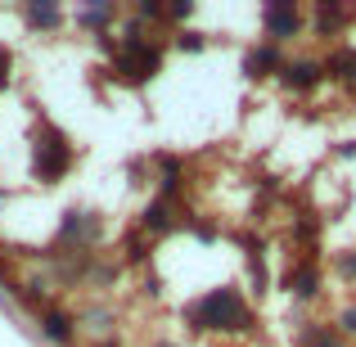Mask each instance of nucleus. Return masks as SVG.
I'll return each mask as SVG.
<instances>
[{
  "label": "nucleus",
  "mask_w": 356,
  "mask_h": 347,
  "mask_svg": "<svg viewBox=\"0 0 356 347\" xmlns=\"http://www.w3.org/2000/svg\"><path fill=\"white\" fill-rule=\"evenodd\" d=\"M185 321L194 330H208V334H243L252 325V312L243 307L239 289H212V293H203L185 312Z\"/></svg>",
  "instance_id": "1"
},
{
  "label": "nucleus",
  "mask_w": 356,
  "mask_h": 347,
  "mask_svg": "<svg viewBox=\"0 0 356 347\" xmlns=\"http://www.w3.org/2000/svg\"><path fill=\"white\" fill-rule=\"evenodd\" d=\"M158 68H163V50L149 45L145 36H140V27H127L122 50H113V72L127 81V86H145Z\"/></svg>",
  "instance_id": "2"
},
{
  "label": "nucleus",
  "mask_w": 356,
  "mask_h": 347,
  "mask_svg": "<svg viewBox=\"0 0 356 347\" xmlns=\"http://www.w3.org/2000/svg\"><path fill=\"white\" fill-rule=\"evenodd\" d=\"M72 167V145L68 136H63L59 127H45V136L36 140V158H32V172L41 176V181H59V176H68Z\"/></svg>",
  "instance_id": "3"
},
{
  "label": "nucleus",
  "mask_w": 356,
  "mask_h": 347,
  "mask_svg": "<svg viewBox=\"0 0 356 347\" xmlns=\"http://www.w3.org/2000/svg\"><path fill=\"white\" fill-rule=\"evenodd\" d=\"M261 23H266L270 45H275V41H289V36L302 32V14H298L293 5H284V0H280V5H266V9H261Z\"/></svg>",
  "instance_id": "4"
},
{
  "label": "nucleus",
  "mask_w": 356,
  "mask_h": 347,
  "mask_svg": "<svg viewBox=\"0 0 356 347\" xmlns=\"http://www.w3.org/2000/svg\"><path fill=\"white\" fill-rule=\"evenodd\" d=\"M280 81H284L289 90H316L325 81V63L321 59H293L280 68Z\"/></svg>",
  "instance_id": "5"
},
{
  "label": "nucleus",
  "mask_w": 356,
  "mask_h": 347,
  "mask_svg": "<svg viewBox=\"0 0 356 347\" xmlns=\"http://www.w3.org/2000/svg\"><path fill=\"white\" fill-rule=\"evenodd\" d=\"M280 68H284V54H280V45H270V41L243 54V72H248V77H266V72H280Z\"/></svg>",
  "instance_id": "6"
},
{
  "label": "nucleus",
  "mask_w": 356,
  "mask_h": 347,
  "mask_svg": "<svg viewBox=\"0 0 356 347\" xmlns=\"http://www.w3.org/2000/svg\"><path fill=\"white\" fill-rule=\"evenodd\" d=\"M41 334H45L50 343H59V347H68L72 339H77V330H72V316H68V312H59V307L41 312Z\"/></svg>",
  "instance_id": "7"
},
{
  "label": "nucleus",
  "mask_w": 356,
  "mask_h": 347,
  "mask_svg": "<svg viewBox=\"0 0 356 347\" xmlns=\"http://www.w3.org/2000/svg\"><path fill=\"white\" fill-rule=\"evenodd\" d=\"M284 284H289V293H298V298H316L321 293V271H316L312 261H298L284 275Z\"/></svg>",
  "instance_id": "8"
},
{
  "label": "nucleus",
  "mask_w": 356,
  "mask_h": 347,
  "mask_svg": "<svg viewBox=\"0 0 356 347\" xmlns=\"http://www.w3.org/2000/svg\"><path fill=\"white\" fill-rule=\"evenodd\" d=\"M140 226H145V230H154V234H167V230L176 226L172 203H167V199H154V203L145 208V217H140Z\"/></svg>",
  "instance_id": "9"
},
{
  "label": "nucleus",
  "mask_w": 356,
  "mask_h": 347,
  "mask_svg": "<svg viewBox=\"0 0 356 347\" xmlns=\"http://www.w3.org/2000/svg\"><path fill=\"white\" fill-rule=\"evenodd\" d=\"M325 77H334V81H356V50H334L330 59H325Z\"/></svg>",
  "instance_id": "10"
},
{
  "label": "nucleus",
  "mask_w": 356,
  "mask_h": 347,
  "mask_svg": "<svg viewBox=\"0 0 356 347\" xmlns=\"http://www.w3.org/2000/svg\"><path fill=\"white\" fill-rule=\"evenodd\" d=\"M5 289H9V293H14L23 307H32L36 316H41V312H50V298H45V289H32V284H5Z\"/></svg>",
  "instance_id": "11"
},
{
  "label": "nucleus",
  "mask_w": 356,
  "mask_h": 347,
  "mask_svg": "<svg viewBox=\"0 0 356 347\" xmlns=\"http://www.w3.org/2000/svg\"><path fill=\"white\" fill-rule=\"evenodd\" d=\"M343 23H348V9H343V5H316V27H321L325 36L339 32Z\"/></svg>",
  "instance_id": "12"
},
{
  "label": "nucleus",
  "mask_w": 356,
  "mask_h": 347,
  "mask_svg": "<svg viewBox=\"0 0 356 347\" xmlns=\"http://www.w3.org/2000/svg\"><path fill=\"white\" fill-rule=\"evenodd\" d=\"M298 343H302V347H343V334L325 330V325H307Z\"/></svg>",
  "instance_id": "13"
},
{
  "label": "nucleus",
  "mask_w": 356,
  "mask_h": 347,
  "mask_svg": "<svg viewBox=\"0 0 356 347\" xmlns=\"http://www.w3.org/2000/svg\"><path fill=\"white\" fill-rule=\"evenodd\" d=\"M27 18L41 23V27H54V23H59V9H54V5H27Z\"/></svg>",
  "instance_id": "14"
},
{
  "label": "nucleus",
  "mask_w": 356,
  "mask_h": 347,
  "mask_svg": "<svg viewBox=\"0 0 356 347\" xmlns=\"http://www.w3.org/2000/svg\"><path fill=\"white\" fill-rule=\"evenodd\" d=\"M81 18V23H86V27H104V23H113V9H86V14H77Z\"/></svg>",
  "instance_id": "15"
},
{
  "label": "nucleus",
  "mask_w": 356,
  "mask_h": 347,
  "mask_svg": "<svg viewBox=\"0 0 356 347\" xmlns=\"http://www.w3.org/2000/svg\"><path fill=\"white\" fill-rule=\"evenodd\" d=\"M127 257L131 261H145L149 257V239H145V234H131V239H127Z\"/></svg>",
  "instance_id": "16"
},
{
  "label": "nucleus",
  "mask_w": 356,
  "mask_h": 347,
  "mask_svg": "<svg viewBox=\"0 0 356 347\" xmlns=\"http://www.w3.org/2000/svg\"><path fill=\"white\" fill-rule=\"evenodd\" d=\"M136 14H140V18H149V23H158V18H167V9L158 5V0H140Z\"/></svg>",
  "instance_id": "17"
},
{
  "label": "nucleus",
  "mask_w": 356,
  "mask_h": 347,
  "mask_svg": "<svg viewBox=\"0 0 356 347\" xmlns=\"http://www.w3.org/2000/svg\"><path fill=\"white\" fill-rule=\"evenodd\" d=\"M339 275L356 284V252H343V257H339Z\"/></svg>",
  "instance_id": "18"
},
{
  "label": "nucleus",
  "mask_w": 356,
  "mask_h": 347,
  "mask_svg": "<svg viewBox=\"0 0 356 347\" xmlns=\"http://www.w3.org/2000/svg\"><path fill=\"white\" fill-rule=\"evenodd\" d=\"M176 45H181V50H203V36L199 32H181V36H176Z\"/></svg>",
  "instance_id": "19"
},
{
  "label": "nucleus",
  "mask_w": 356,
  "mask_h": 347,
  "mask_svg": "<svg viewBox=\"0 0 356 347\" xmlns=\"http://www.w3.org/2000/svg\"><path fill=\"white\" fill-rule=\"evenodd\" d=\"M339 334H356V307H348V312L339 316Z\"/></svg>",
  "instance_id": "20"
},
{
  "label": "nucleus",
  "mask_w": 356,
  "mask_h": 347,
  "mask_svg": "<svg viewBox=\"0 0 356 347\" xmlns=\"http://www.w3.org/2000/svg\"><path fill=\"white\" fill-rule=\"evenodd\" d=\"M190 14H194V5H190V0H181V5H172V9H167V18H176V23H185Z\"/></svg>",
  "instance_id": "21"
},
{
  "label": "nucleus",
  "mask_w": 356,
  "mask_h": 347,
  "mask_svg": "<svg viewBox=\"0 0 356 347\" xmlns=\"http://www.w3.org/2000/svg\"><path fill=\"white\" fill-rule=\"evenodd\" d=\"M5 86H9V50L0 45V90H5Z\"/></svg>",
  "instance_id": "22"
},
{
  "label": "nucleus",
  "mask_w": 356,
  "mask_h": 347,
  "mask_svg": "<svg viewBox=\"0 0 356 347\" xmlns=\"http://www.w3.org/2000/svg\"><path fill=\"white\" fill-rule=\"evenodd\" d=\"M0 275H9V261L5 257H0Z\"/></svg>",
  "instance_id": "23"
},
{
  "label": "nucleus",
  "mask_w": 356,
  "mask_h": 347,
  "mask_svg": "<svg viewBox=\"0 0 356 347\" xmlns=\"http://www.w3.org/2000/svg\"><path fill=\"white\" fill-rule=\"evenodd\" d=\"M99 347H118V343H99Z\"/></svg>",
  "instance_id": "24"
},
{
  "label": "nucleus",
  "mask_w": 356,
  "mask_h": 347,
  "mask_svg": "<svg viewBox=\"0 0 356 347\" xmlns=\"http://www.w3.org/2000/svg\"><path fill=\"white\" fill-rule=\"evenodd\" d=\"M158 347H172V343H158Z\"/></svg>",
  "instance_id": "25"
}]
</instances>
